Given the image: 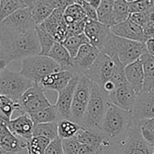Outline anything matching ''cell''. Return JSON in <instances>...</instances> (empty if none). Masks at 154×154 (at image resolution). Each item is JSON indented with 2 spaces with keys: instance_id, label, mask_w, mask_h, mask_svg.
<instances>
[{
  "instance_id": "836d02e7",
  "label": "cell",
  "mask_w": 154,
  "mask_h": 154,
  "mask_svg": "<svg viewBox=\"0 0 154 154\" xmlns=\"http://www.w3.org/2000/svg\"><path fill=\"white\" fill-rule=\"evenodd\" d=\"M16 111L23 114L18 102L13 100L8 97L0 95V112L3 114V116H5L8 120H11L13 114Z\"/></svg>"
},
{
  "instance_id": "7dc6e473",
  "label": "cell",
  "mask_w": 154,
  "mask_h": 154,
  "mask_svg": "<svg viewBox=\"0 0 154 154\" xmlns=\"http://www.w3.org/2000/svg\"><path fill=\"white\" fill-rule=\"evenodd\" d=\"M145 46H146V50L149 53L154 55V39L153 38H149L146 40V42H144Z\"/></svg>"
},
{
  "instance_id": "3957f363",
  "label": "cell",
  "mask_w": 154,
  "mask_h": 154,
  "mask_svg": "<svg viewBox=\"0 0 154 154\" xmlns=\"http://www.w3.org/2000/svg\"><path fill=\"white\" fill-rule=\"evenodd\" d=\"M146 51L144 42L122 38L110 32L101 51L111 58H118V60L126 66L138 60Z\"/></svg>"
},
{
  "instance_id": "f35d334b",
  "label": "cell",
  "mask_w": 154,
  "mask_h": 154,
  "mask_svg": "<svg viewBox=\"0 0 154 154\" xmlns=\"http://www.w3.org/2000/svg\"><path fill=\"white\" fill-rule=\"evenodd\" d=\"M128 5L130 14L137 12L148 13L154 9V0H136L128 3Z\"/></svg>"
},
{
  "instance_id": "52a82bcc",
  "label": "cell",
  "mask_w": 154,
  "mask_h": 154,
  "mask_svg": "<svg viewBox=\"0 0 154 154\" xmlns=\"http://www.w3.org/2000/svg\"><path fill=\"white\" fill-rule=\"evenodd\" d=\"M92 83L93 82L87 76L79 75L75 88L69 119L80 125H82L88 104L89 101Z\"/></svg>"
},
{
  "instance_id": "b9f144b4",
  "label": "cell",
  "mask_w": 154,
  "mask_h": 154,
  "mask_svg": "<svg viewBox=\"0 0 154 154\" xmlns=\"http://www.w3.org/2000/svg\"><path fill=\"white\" fill-rule=\"evenodd\" d=\"M44 154H64L62 148V140L59 136L51 140L47 146Z\"/></svg>"
},
{
  "instance_id": "1f68e13d",
  "label": "cell",
  "mask_w": 154,
  "mask_h": 154,
  "mask_svg": "<svg viewBox=\"0 0 154 154\" xmlns=\"http://www.w3.org/2000/svg\"><path fill=\"white\" fill-rule=\"evenodd\" d=\"M88 18L82 6L78 3H72L68 5L64 10V19L67 24L73 23Z\"/></svg>"
},
{
  "instance_id": "8d00e7d4",
  "label": "cell",
  "mask_w": 154,
  "mask_h": 154,
  "mask_svg": "<svg viewBox=\"0 0 154 154\" xmlns=\"http://www.w3.org/2000/svg\"><path fill=\"white\" fill-rule=\"evenodd\" d=\"M115 60H116V68H115V70L111 76V79L109 80H111L117 88L128 83L127 82V79H126V77H125V65L118 60V58L115 57L113 58Z\"/></svg>"
},
{
  "instance_id": "4dcf8cb0",
  "label": "cell",
  "mask_w": 154,
  "mask_h": 154,
  "mask_svg": "<svg viewBox=\"0 0 154 154\" xmlns=\"http://www.w3.org/2000/svg\"><path fill=\"white\" fill-rule=\"evenodd\" d=\"M32 136H44L51 141L55 139L58 136V122L34 125Z\"/></svg>"
},
{
  "instance_id": "ffe728a7",
  "label": "cell",
  "mask_w": 154,
  "mask_h": 154,
  "mask_svg": "<svg viewBox=\"0 0 154 154\" xmlns=\"http://www.w3.org/2000/svg\"><path fill=\"white\" fill-rule=\"evenodd\" d=\"M74 75L75 73L70 70H60L42 78L39 85L43 89H51L60 92L68 86Z\"/></svg>"
},
{
  "instance_id": "7a4b0ae2",
  "label": "cell",
  "mask_w": 154,
  "mask_h": 154,
  "mask_svg": "<svg viewBox=\"0 0 154 154\" xmlns=\"http://www.w3.org/2000/svg\"><path fill=\"white\" fill-rule=\"evenodd\" d=\"M134 123L132 112L124 110L115 104L108 102L101 131L111 143L114 144L126 136Z\"/></svg>"
},
{
  "instance_id": "4316f807",
  "label": "cell",
  "mask_w": 154,
  "mask_h": 154,
  "mask_svg": "<svg viewBox=\"0 0 154 154\" xmlns=\"http://www.w3.org/2000/svg\"><path fill=\"white\" fill-rule=\"evenodd\" d=\"M114 3L115 0H102L100 5L97 9V20L109 27L115 25L113 18Z\"/></svg>"
},
{
  "instance_id": "bcb514c9",
  "label": "cell",
  "mask_w": 154,
  "mask_h": 154,
  "mask_svg": "<svg viewBox=\"0 0 154 154\" xmlns=\"http://www.w3.org/2000/svg\"><path fill=\"white\" fill-rule=\"evenodd\" d=\"M53 9H61L65 10V8L70 4L74 3L72 0H45Z\"/></svg>"
},
{
  "instance_id": "ab89813d",
  "label": "cell",
  "mask_w": 154,
  "mask_h": 154,
  "mask_svg": "<svg viewBox=\"0 0 154 154\" xmlns=\"http://www.w3.org/2000/svg\"><path fill=\"white\" fill-rule=\"evenodd\" d=\"M80 146L81 143L74 137L62 140V148L64 154H79Z\"/></svg>"
},
{
  "instance_id": "d6986e66",
  "label": "cell",
  "mask_w": 154,
  "mask_h": 154,
  "mask_svg": "<svg viewBox=\"0 0 154 154\" xmlns=\"http://www.w3.org/2000/svg\"><path fill=\"white\" fill-rule=\"evenodd\" d=\"M27 140L14 134L7 124H0V147L5 151L14 153L21 152L23 149H26Z\"/></svg>"
},
{
  "instance_id": "f546056e",
  "label": "cell",
  "mask_w": 154,
  "mask_h": 154,
  "mask_svg": "<svg viewBox=\"0 0 154 154\" xmlns=\"http://www.w3.org/2000/svg\"><path fill=\"white\" fill-rule=\"evenodd\" d=\"M61 43L67 49V51L69 52L71 58L73 59L77 55L79 50L80 49V47L82 45L87 44V43H90V42H89V40L88 39V37L86 36V34L81 33V34H79V35L68 37Z\"/></svg>"
},
{
  "instance_id": "f5cc1de1",
  "label": "cell",
  "mask_w": 154,
  "mask_h": 154,
  "mask_svg": "<svg viewBox=\"0 0 154 154\" xmlns=\"http://www.w3.org/2000/svg\"><path fill=\"white\" fill-rule=\"evenodd\" d=\"M0 56H5V54H4V47H3L1 40H0Z\"/></svg>"
},
{
  "instance_id": "ba28073f",
  "label": "cell",
  "mask_w": 154,
  "mask_h": 154,
  "mask_svg": "<svg viewBox=\"0 0 154 154\" xmlns=\"http://www.w3.org/2000/svg\"><path fill=\"white\" fill-rule=\"evenodd\" d=\"M117 144L118 148L114 154H154L153 146L143 139L137 123Z\"/></svg>"
},
{
  "instance_id": "83f0119b",
  "label": "cell",
  "mask_w": 154,
  "mask_h": 154,
  "mask_svg": "<svg viewBox=\"0 0 154 154\" xmlns=\"http://www.w3.org/2000/svg\"><path fill=\"white\" fill-rule=\"evenodd\" d=\"M81 127L70 119H61L58 122V136L62 140L73 138Z\"/></svg>"
},
{
  "instance_id": "6f0895ef",
  "label": "cell",
  "mask_w": 154,
  "mask_h": 154,
  "mask_svg": "<svg viewBox=\"0 0 154 154\" xmlns=\"http://www.w3.org/2000/svg\"><path fill=\"white\" fill-rule=\"evenodd\" d=\"M153 148H154V145H153Z\"/></svg>"
},
{
  "instance_id": "30bf717a",
  "label": "cell",
  "mask_w": 154,
  "mask_h": 154,
  "mask_svg": "<svg viewBox=\"0 0 154 154\" xmlns=\"http://www.w3.org/2000/svg\"><path fill=\"white\" fill-rule=\"evenodd\" d=\"M36 24L32 16L31 7L19 8L0 23V32H16L32 28Z\"/></svg>"
},
{
  "instance_id": "5b68a950",
  "label": "cell",
  "mask_w": 154,
  "mask_h": 154,
  "mask_svg": "<svg viewBox=\"0 0 154 154\" xmlns=\"http://www.w3.org/2000/svg\"><path fill=\"white\" fill-rule=\"evenodd\" d=\"M60 70H61V68L51 58L38 54L23 59L20 72L34 84L39 85L42 78Z\"/></svg>"
},
{
  "instance_id": "8992f818",
  "label": "cell",
  "mask_w": 154,
  "mask_h": 154,
  "mask_svg": "<svg viewBox=\"0 0 154 154\" xmlns=\"http://www.w3.org/2000/svg\"><path fill=\"white\" fill-rule=\"evenodd\" d=\"M34 83L21 72H14L5 68L0 71V95L8 97L19 103L23 94Z\"/></svg>"
},
{
  "instance_id": "f1b7e54d",
  "label": "cell",
  "mask_w": 154,
  "mask_h": 154,
  "mask_svg": "<svg viewBox=\"0 0 154 154\" xmlns=\"http://www.w3.org/2000/svg\"><path fill=\"white\" fill-rule=\"evenodd\" d=\"M35 30H36L39 43L41 46V53L40 54L47 55L50 52V51L51 50V48L54 45L56 41L53 39V37L46 31V29L42 24L36 25Z\"/></svg>"
},
{
  "instance_id": "d4e9b609",
  "label": "cell",
  "mask_w": 154,
  "mask_h": 154,
  "mask_svg": "<svg viewBox=\"0 0 154 154\" xmlns=\"http://www.w3.org/2000/svg\"><path fill=\"white\" fill-rule=\"evenodd\" d=\"M54 9L45 0H36L31 6L32 16L36 25L42 24L52 13Z\"/></svg>"
},
{
  "instance_id": "9f6ffc18",
  "label": "cell",
  "mask_w": 154,
  "mask_h": 154,
  "mask_svg": "<svg viewBox=\"0 0 154 154\" xmlns=\"http://www.w3.org/2000/svg\"><path fill=\"white\" fill-rule=\"evenodd\" d=\"M86 1H88V2H89V1H90V0H86Z\"/></svg>"
},
{
  "instance_id": "ee69618b",
  "label": "cell",
  "mask_w": 154,
  "mask_h": 154,
  "mask_svg": "<svg viewBox=\"0 0 154 154\" xmlns=\"http://www.w3.org/2000/svg\"><path fill=\"white\" fill-rule=\"evenodd\" d=\"M106 150L99 146L90 144H81L79 154H103Z\"/></svg>"
},
{
  "instance_id": "277c9868",
  "label": "cell",
  "mask_w": 154,
  "mask_h": 154,
  "mask_svg": "<svg viewBox=\"0 0 154 154\" xmlns=\"http://www.w3.org/2000/svg\"><path fill=\"white\" fill-rule=\"evenodd\" d=\"M108 102H110L109 95L103 89L101 86L93 82L82 126L101 131V126Z\"/></svg>"
},
{
  "instance_id": "9a60e30c",
  "label": "cell",
  "mask_w": 154,
  "mask_h": 154,
  "mask_svg": "<svg viewBox=\"0 0 154 154\" xmlns=\"http://www.w3.org/2000/svg\"><path fill=\"white\" fill-rule=\"evenodd\" d=\"M84 33L89 40L90 44L101 51L110 33V27L97 20H91L88 18Z\"/></svg>"
},
{
  "instance_id": "74e56055",
  "label": "cell",
  "mask_w": 154,
  "mask_h": 154,
  "mask_svg": "<svg viewBox=\"0 0 154 154\" xmlns=\"http://www.w3.org/2000/svg\"><path fill=\"white\" fill-rule=\"evenodd\" d=\"M19 8H23L18 0H0V23Z\"/></svg>"
},
{
  "instance_id": "8fae6325",
  "label": "cell",
  "mask_w": 154,
  "mask_h": 154,
  "mask_svg": "<svg viewBox=\"0 0 154 154\" xmlns=\"http://www.w3.org/2000/svg\"><path fill=\"white\" fill-rule=\"evenodd\" d=\"M19 104L23 113L28 115L36 113L51 106L44 94L43 88L37 84H34L23 94L19 100Z\"/></svg>"
},
{
  "instance_id": "e575fe53",
  "label": "cell",
  "mask_w": 154,
  "mask_h": 154,
  "mask_svg": "<svg viewBox=\"0 0 154 154\" xmlns=\"http://www.w3.org/2000/svg\"><path fill=\"white\" fill-rule=\"evenodd\" d=\"M129 5L125 0H115L113 8V18L115 24L125 22L129 18Z\"/></svg>"
},
{
  "instance_id": "2e32d148",
  "label": "cell",
  "mask_w": 154,
  "mask_h": 154,
  "mask_svg": "<svg viewBox=\"0 0 154 154\" xmlns=\"http://www.w3.org/2000/svg\"><path fill=\"white\" fill-rule=\"evenodd\" d=\"M79 75L75 74L74 77L69 81V83L68 84V86L61 91L58 92V99L56 101L55 106L59 114L60 120L69 119L71 104L73 101V96L79 80Z\"/></svg>"
},
{
  "instance_id": "f6af8a7d",
  "label": "cell",
  "mask_w": 154,
  "mask_h": 154,
  "mask_svg": "<svg viewBox=\"0 0 154 154\" xmlns=\"http://www.w3.org/2000/svg\"><path fill=\"white\" fill-rule=\"evenodd\" d=\"M129 19L132 20L136 24L143 27L147 22V13H142V12L132 13L129 15Z\"/></svg>"
},
{
  "instance_id": "4fadbf2b",
  "label": "cell",
  "mask_w": 154,
  "mask_h": 154,
  "mask_svg": "<svg viewBox=\"0 0 154 154\" xmlns=\"http://www.w3.org/2000/svg\"><path fill=\"white\" fill-rule=\"evenodd\" d=\"M99 52L100 51L90 43L82 45L72 60V72L84 75L93 65Z\"/></svg>"
},
{
  "instance_id": "c3c4849f",
  "label": "cell",
  "mask_w": 154,
  "mask_h": 154,
  "mask_svg": "<svg viewBox=\"0 0 154 154\" xmlns=\"http://www.w3.org/2000/svg\"><path fill=\"white\" fill-rule=\"evenodd\" d=\"M10 60L5 56H0V71L7 68V65L10 63Z\"/></svg>"
},
{
  "instance_id": "7bdbcfd3",
  "label": "cell",
  "mask_w": 154,
  "mask_h": 154,
  "mask_svg": "<svg viewBox=\"0 0 154 154\" xmlns=\"http://www.w3.org/2000/svg\"><path fill=\"white\" fill-rule=\"evenodd\" d=\"M75 3H78L79 5H80L87 15V17L88 19L91 20H97V10L89 4V2L86 1V0H74ZM98 21V20H97Z\"/></svg>"
},
{
  "instance_id": "d590c367",
  "label": "cell",
  "mask_w": 154,
  "mask_h": 154,
  "mask_svg": "<svg viewBox=\"0 0 154 154\" xmlns=\"http://www.w3.org/2000/svg\"><path fill=\"white\" fill-rule=\"evenodd\" d=\"M140 133L143 139L151 145H154V118L137 123Z\"/></svg>"
},
{
  "instance_id": "e0dca14e",
  "label": "cell",
  "mask_w": 154,
  "mask_h": 154,
  "mask_svg": "<svg viewBox=\"0 0 154 154\" xmlns=\"http://www.w3.org/2000/svg\"><path fill=\"white\" fill-rule=\"evenodd\" d=\"M137 95L138 94L133 87L129 83H126L117 88L113 93H111L109 95V100L120 108L132 112Z\"/></svg>"
},
{
  "instance_id": "603a6c76",
  "label": "cell",
  "mask_w": 154,
  "mask_h": 154,
  "mask_svg": "<svg viewBox=\"0 0 154 154\" xmlns=\"http://www.w3.org/2000/svg\"><path fill=\"white\" fill-rule=\"evenodd\" d=\"M54 61H56L61 70H70L72 71V58L67 49L63 46L61 42H55L50 52L47 54Z\"/></svg>"
},
{
  "instance_id": "7402d4cb",
  "label": "cell",
  "mask_w": 154,
  "mask_h": 154,
  "mask_svg": "<svg viewBox=\"0 0 154 154\" xmlns=\"http://www.w3.org/2000/svg\"><path fill=\"white\" fill-rule=\"evenodd\" d=\"M125 73L127 79V82L133 87L137 94L143 91V80H144V72H143V64L141 59L134 60V62L126 65L125 67Z\"/></svg>"
},
{
  "instance_id": "44dd1931",
  "label": "cell",
  "mask_w": 154,
  "mask_h": 154,
  "mask_svg": "<svg viewBox=\"0 0 154 154\" xmlns=\"http://www.w3.org/2000/svg\"><path fill=\"white\" fill-rule=\"evenodd\" d=\"M33 125L34 124L32 118L26 113L21 114L19 116L7 123V127L14 134L25 140H29L32 137Z\"/></svg>"
},
{
  "instance_id": "816d5d0a",
  "label": "cell",
  "mask_w": 154,
  "mask_h": 154,
  "mask_svg": "<svg viewBox=\"0 0 154 154\" xmlns=\"http://www.w3.org/2000/svg\"><path fill=\"white\" fill-rule=\"evenodd\" d=\"M10 120H8L5 116H3V114L0 112V124H7Z\"/></svg>"
},
{
  "instance_id": "60d3db41",
  "label": "cell",
  "mask_w": 154,
  "mask_h": 154,
  "mask_svg": "<svg viewBox=\"0 0 154 154\" xmlns=\"http://www.w3.org/2000/svg\"><path fill=\"white\" fill-rule=\"evenodd\" d=\"M87 20H88V18L84 19V20H81V21H79V22H75V23H70V24H68V27H67V38L70 37V36H75V35L84 33V29H85Z\"/></svg>"
},
{
  "instance_id": "681fc988",
  "label": "cell",
  "mask_w": 154,
  "mask_h": 154,
  "mask_svg": "<svg viewBox=\"0 0 154 154\" xmlns=\"http://www.w3.org/2000/svg\"><path fill=\"white\" fill-rule=\"evenodd\" d=\"M19 3L21 4L22 7L24 8V7H31L36 0H18Z\"/></svg>"
},
{
  "instance_id": "6da1fadb",
  "label": "cell",
  "mask_w": 154,
  "mask_h": 154,
  "mask_svg": "<svg viewBox=\"0 0 154 154\" xmlns=\"http://www.w3.org/2000/svg\"><path fill=\"white\" fill-rule=\"evenodd\" d=\"M0 40L4 47V54L10 61L41 53L35 28L16 32H0Z\"/></svg>"
},
{
  "instance_id": "680465c9",
  "label": "cell",
  "mask_w": 154,
  "mask_h": 154,
  "mask_svg": "<svg viewBox=\"0 0 154 154\" xmlns=\"http://www.w3.org/2000/svg\"><path fill=\"white\" fill-rule=\"evenodd\" d=\"M72 1H74V0H72Z\"/></svg>"
},
{
  "instance_id": "9c48e42d",
  "label": "cell",
  "mask_w": 154,
  "mask_h": 154,
  "mask_svg": "<svg viewBox=\"0 0 154 154\" xmlns=\"http://www.w3.org/2000/svg\"><path fill=\"white\" fill-rule=\"evenodd\" d=\"M115 68L116 60L105 52L100 51L93 65L84 75L87 76L92 82L102 87L111 79Z\"/></svg>"
},
{
  "instance_id": "484cf974",
  "label": "cell",
  "mask_w": 154,
  "mask_h": 154,
  "mask_svg": "<svg viewBox=\"0 0 154 154\" xmlns=\"http://www.w3.org/2000/svg\"><path fill=\"white\" fill-rule=\"evenodd\" d=\"M29 116L32 118L34 125L60 121V116L57 112L55 105H51V106H48L44 109H42L38 112L31 114Z\"/></svg>"
},
{
  "instance_id": "5bb4252c",
  "label": "cell",
  "mask_w": 154,
  "mask_h": 154,
  "mask_svg": "<svg viewBox=\"0 0 154 154\" xmlns=\"http://www.w3.org/2000/svg\"><path fill=\"white\" fill-rule=\"evenodd\" d=\"M46 31L58 42H63L67 38L68 24L64 19V10L54 9L51 15L42 23Z\"/></svg>"
},
{
  "instance_id": "d6a6232c",
  "label": "cell",
  "mask_w": 154,
  "mask_h": 154,
  "mask_svg": "<svg viewBox=\"0 0 154 154\" xmlns=\"http://www.w3.org/2000/svg\"><path fill=\"white\" fill-rule=\"evenodd\" d=\"M51 140L44 136H32L27 140L26 150L28 154H44Z\"/></svg>"
},
{
  "instance_id": "11a10c76",
  "label": "cell",
  "mask_w": 154,
  "mask_h": 154,
  "mask_svg": "<svg viewBox=\"0 0 154 154\" xmlns=\"http://www.w3.org/2000/svg\"><path fill=\"white\" fill-rule=\"evenodd\" d=\"M127 3H131V2H134V1H136V0H125Z\"/></svg>"
},
{
  "instance_id": "db71d44e",
  "label": "cell",
  "mask_w": 154,
  "mask_h": 154,
  "mask_svg": "<svg viewBox=\"0 0 154 154\" xmlns=\"http://www.w3.org/2000/svg\"><path fill=\"white\" fill-rule=\"evenodd\" d=\"M0 154H16V153H14V152H6V151H5L3 148H1L0 147Z\"/></svg>"
},
{
  "instance_id": "7c38bea8",
  "label": "cell",
  "mask_w": 154,
  "mask_h": 154,
  "mask_svg": "<svg viewBox=\"0 0 154 154\" xmlns=\"http://www.w3.org/2000/svg\"><path fill=\"white\" fill-rule=\"evenodd\" d=\"M132 115L135 123L154 118V91H142L137 95Z\"/></svg>"
},
{
  "instance_id": "cb8c5ba5",
  "label": "cell",
  "mask_w": 154,
  "mask_h": 154,
  "mask_svg": "<svg viewBox=\"0 0 154 154\" xmlns=\"http://www.w3.org/2000/svg\"><path fill=\"white\" fill-rule=\"evenodd\" d=\"M140 59L143 61L144 72L143 91H154V55L146 51Z\"/></svg>"
},
{
  "instance_id": "ac0fdd59",
  "label": "cell",
  "mask_w": 154,
  "mask_h": 154,
  "mask_svg": "<svg viewBox=\"0 0 154 154\" xmlns=\"http://www.w3.org/2000/svg\"><path fill=\"white\" fill-rule=\"evenodd\" d=\"M110 32L114 33L115 35L122 37V38H125V39H129V40H133L136 42H145L143 27L136 24L129 18L125 22H122V23H119L117 24L111 26Z\"/></svg>"
},
{
  "instance_id": "f907efd6",
  "label": "cell",
  "mask_w": 154,
  "mask_h": 154,
  "mask_svg": "<svg viewBox=\"0 0 154 154\" xmlns=\"http://www.w3.org/2000/svg\"><path fill=\"white\" fill-rule=\"evenodd\" d=\"M101 2H102V0H90L89 1V4L97 10L98 8V6L100 5Z\"/></svg>"
}]
</instances>
